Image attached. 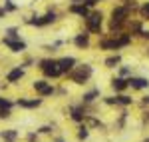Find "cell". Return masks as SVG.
Segmentation results:
<instances>
[{
	"label": "cell",
	"instance_id": "obj_1",
	"mask_svg": "<svg viewBox=\"0 0 149 142\" xmlns=\"http://www.w3.org/2000/svg\"><path fill=\"white\" fill-rule=\"evenodd\" d=\"M42 70L46 72L48 76H60V74H62L58 62H54V60H44V62H42Z\"/></svg>",
	"mask_w": 149,
	"mask_h": 142
},
{
	"label": "cell",
	"instance_id": "obj_2",
	"mask_svg": "<svg viewBox=\"0 0 149 142\" xmlns=\"http://www.w3.org/2000/svg\"><path fill=\"white\" fill-rule=\"evenodd\" d=\"M88 28H90L92 32H100V28H102V12L90 14V18H88Z\"/></svg>",
	"mask_w": 149,
	"mask_h": 142
},
{
	"label": "cell",
	"instance_id": "obj_3",
	"mask_svg": "<svg viewBox=\"0 0 149 142\" xmlns=\"http://www.w3.org/2000/svg\"><path fill=\"white\" fill-rule=\"evenodd\" d=\"M90 74H92V68H90V66H81L78 72L72 74V78H74V82H84V80L90 78Z\"/></svg>",
	"mask_w": 149,
	"mask_h": 142
},
{
	"label": "cell",
	"instance_id": "obj_4",
	"mask_svg": "<svg viewBox=\"0 0 149 142\" xmlns=\"http://www.w3.org/2000/svg\"><path fill=\"white\" fill-rule=\"evenodd\" d=\"M74 64H76V60H74V58H62L60 62H58V66H60V70H62V72L72 70V68H74Z\"/></svg>",
	"mask_w": 149,
	"mask_h": 142
},
{
	"label": "cell",
	"instance_id": "obj_5",
	"mask_svg": "<svg viewBox=\"0 0 149 142\" xmlns=\"http://www.w3.org/2000/svg\"><path fill=\"white\" fill-rule=\"evenodd\" d=\"M4 44H6V46H10L12 50H16V52H18V50H24V48H26V44H24V42L12 40V38H4Z\"/></svg>",
	"mask_w": 149,
	"mask_h": 142
},
{
	"label": "cell",
	"instance_id": "obj_6",
	"mask_svg": "<svg viewBox=\"0 0 149 142\" xmlns=\"http://www.w3.org/2000/svg\"><path fill=\"white\" fill-rule=\"evenodd\" d=\"M127 84H129V86H133V88H147L149 86V82L147 80H145V78H131V80H127Z\"/></svg>",
	"mask_w": 149,
	"mask_h": 142
},
{
	"label": "cell",
	"instance_id": "obj_7",
	"mask_svg": "<svg viewBox=\"0 0 149 142\" xmlns=\"http://www.w3.org/2000/svg\"><path fill=\"white\" fill-rule=\"evenodd\" d=\"M127 12H129L127 6H119V8H115V10H113V20H125Z\"/></svg>",
	"mask_w": 149,
	"mask_h": 142
},
{
	"label": "cell",
	"instance_id": "obj_8",
	"mask_svg": "<svg viewBox=\"0 0 149 142\" xmlns=\"http://www.w3.org/2000/svg\"><path fill=\"white\" fill-rule=\"evenodd\" d=\"M22 76H24V70H22V68H14V70L8 74V80H10V82H16V80H20Z\"/></svg>",
	"mask_w": 149,
	"mask_h": 142
},
{
	"label": "cell",
	"instance_id": "obj_9",
	"mask_svg": "<svg viewBox=\"0 0 149 142\" xmlns=\"http://www.w3.org/2000/svg\"><path fill=\"white\" fill-rule=\"evenodd\" d=\"M129 84H127V80H121V78H117V80H113V88L115 90H123V88H127Z\"/></svg>",
	"mask_w": 149,
	"mask_h": 142
},
{
	"label": "cell",
	"instance_id": "obj_10",
	"mask_svg": "<svg viewBox=\"0 0 149 142\" xmlns=\"http://www.w3.org/2000/svg\"><path fill=\"white\" fill-rule=\"evenodd\" d=\"M20 106H26V108L40 106V100H20Z\"/></svg>",
	"mask_w": 149,
	"mask_h": 142
},
{
	"label": "cell",
	"instance_id": "obj_11",
	"mask_svg": "<svg viewBox=\"0 0 149 142\" xmlns=\"http://www.w3.org/2000/svg\"><path fill=\"white\" fill-rule=\"evenodd\" d=\"M54 20H56V14H54V12H50V14H46L40 22H42V26H44V24H50V22H54Z\"/></svg>",
	"mask_w": 149,
	"mask_h": 142
},
{
	"label": "cell",
	"instance_id": "obj_12",
	"mask_svg": "<svg viewBox=\"0 0 149 142\" xmlns=\"http://www.w3.org/2000/svg\"><path fill=\"white\" fill-rule=\"evenodd\" d=\"M72 12L81 14V16H88V8H86V6H72Z\"/></svg>",
	"mask_w": 149,
	"mask_h": 142
},
{
	"label": "cell",
	"instance_id": "obj_13",
	"mask_svg": "<svg viewBox=\"0 0 149 142\" xmlns=\"http://www.w3.org/2000/svg\"><path fill=\"white\" fill-rule=\"evenodd\" d=\"M76 44H78L80 48L88 46V36H86V34H84V36H78V38H76Z\"/></svg>",
	"mask_w": 149,
	"mask_h": 142
},
{
	"label": "cell",
	"instance_id": "obj_14",
	"mask_svg": "<svg viewBox=\"0 0 149 142\" xmlns=\"http://www.w3.org/2000/svg\"><path fill=\"white\" fill-rule=\"evenodd\" d=\"M34 88H36V90H40V92H44L48 86H46V82H44V80H38V82H34Z\"/></svg>",
	"mask_w": 149,
	"mask_h": 142
},
{
	"label": "cell",
	"instance_id": "obj_15",
	"mask_svg": "<svg viewBox=\"0 0 149 142\" xmlns=\"http://www.w3.org/2000/svg\"><path fill=\"white\" fill-rule=\"evenodd\" d=\"M117 62H119V56H111V58L105 60V64H107V66H115Z\"/></svg>",
	"mask_w": 149,
	"mask_h": 142
},
{
	"label": "cell",
	"instance_id": "obj_16",
	"mask_svg": "<svg viewBox=\"0 0 149 142\" xmlns=\"http://www.w3.org/2000/svg\"><path fill=\"white\" fill-rule=\"evenodd\" d=\"M74 120H84V112H81L80 108L74 110Z\"/></svg>",
	"mask_w": 149,
	"mask_h": 142
},
{
	"label": "cell",
	"instance_id": "obj_17",
	"mask_svg": "<svg viewBox=\"0 0 149 142\" xmlns=\"http://www.w3.org/2000/svg\"><path fill=\"white\" fill-rule=\"evenodd\" d=\"M141 16H143V18H149V2L141 8Z\"/></svg>",
	"mask_w": 149,
	"mask_h": 142
},
{
	"label": "cell",
	"instance_id": "obj_18",
	"mask_svg": "<svg viewBox=\"0 0 149 142\" xmlns=\"http://www.w3.org/2000/svg\"><path fill=\"white\" fill-rule=\"evenodd\" d=\"M12 104L10 102H8V100H2V98H0V108H10Z\"/></svg>",
	"mask_w": 149,
	"mask_h": 142
},
{
	"label": "cell",
	"instance_id": "obj_19",
	"mask_svg": "<svg viewBox=\"0 0 149 142\" xmlns=\"http://www.w3.org/2000/svg\"><path fill=\"white\" fill-rule=\"evenodd\" d=\"M10 116V112H8V108H4V110H0V118H8Z\"/></svg>",
	"mask_w": 149,
	"mask_h": 142
},
{
	"label": "cell",
	"instance_id": "obj_20",
	"mask_svg": "<svg viewBox=\"0 0 149 142\" xmlns=\"http://www.w3.org/2000/svg\"><path fill=\"white\" fill-rule=\"evenodd\" d=\"M80 138H88V130H86V128H81V130H80Z\"/></svg>",
	"mask_w": 149,
	"mask_h": 142
},
{
	"label": "cell",
	"instance_id": "obj_21",
	"mask_svg": "<svg viewBox=\"0 0 149 142\" xmlns=\"http://www.w3.org/2000/svg\"><path fill=\"white\" fill-rule=\"evenodd\" d=\"M95 94H97V92H90V94L86 96V100H93V96H95Z\"/></svg>",
	"mask_w": 149,
	"mask_h": 142
},
{
	"label": "cell",
	"instance_id": "obj_22",
	"mask_svg": "<svg viewBox=\"0 0 149 142\" xmlns=\"http://www.w3.org/2000/svg\"><path fill=\"white\" fill-rule=\"evenodd\" d=\"M147 102H149V98H147Z\"/></svg>",
	"mask_w": 149,
	"mask_h": 142
}]
</instances>
